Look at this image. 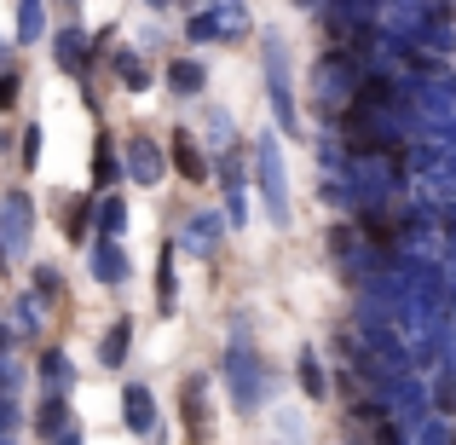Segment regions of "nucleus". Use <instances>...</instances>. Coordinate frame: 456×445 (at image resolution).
<instances>
[{
  "mask_svg": "<svg viewBox=\"0 0 456 445\" xmlns=\"http://www.w3.org/2000/svg\"><path fill=\"white\" fill-rule=\"evenodd\" d=\"M174 151H179V162H185V179H202V162H197V151H191V145H185V139H179V145H174Z\"/></svg>",
  "mask_w": 456,
  "mask_h": 445,
  "instance_id": "obj_1",
  "label": "nucleus"
}]
</instances>
